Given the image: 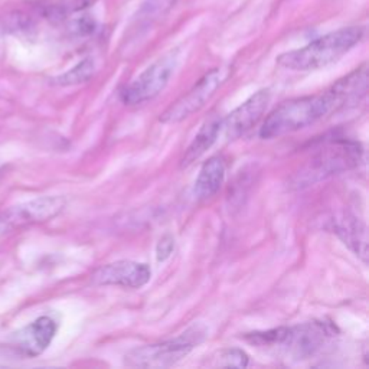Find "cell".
Masks as SVG:
<instances>
[{"instance_id":"1","label":"cell","mask_w":369,"mask_h":369,"mask_svg":"<svg viewBox=\"0 0 369 369\" xmlns=\"http://www.w3.org/2000/svg\"><path fill=\"white\" fill-rule=\"evenodd\" d=\"M342 108L344 106L332 89L316 96L284 101L266 118L260 136L274 139L299 132Z\"/></svg>"},{"instance_id":"2","label":"cell","mask_w":369,"mask_h":369,"mask_svg":"<svg viewBox=\"0 0 369 369\" xmlns=\"http://www.w3.org/2000/svg\"><path fill=\"white\" fill-rule=\"evenodd\" d=\"M363 28L351 26L344 28L307 44L300 50L281 54L277 64L281 68L292 71H313L329 65L351 51L363 38Z\"/></svg>"},{"instance_id":"3","label":"cell","mask_w":369,"mask_h":369,"mask_svg":"<svg viewBox=\"0 0 369 369\" xmlns=\"http://www.w3.org/2000/svg\"><path fill=\"white\" fill-rule=\"evenodd\" d=\"M202 336L195 327L172 341L135 348L125 356V362L132 368H169L189 355Z\"/></svg>"},{"instance_id":"4","label":"cell","mask_w":369,"mask_h":369,"mask_svg":"<svg viewBox=\"0 0 369 369\" xmlns=\"http://www.w3.org/2000/svg\"><path fill=\"white\" fill-rule=\"evenodd\" d=\"M361 157L362 149L358 143L349 140L331 142L320 149L310 160L306 171L302 174V178L306 182H314L351 171L359 165Z\"/></svg>"},{"instance_id":"5","label":"cell","mask_w":369,"mask_h":369,"mask_svg":"<svg viewBox=\"0 0 369 369\" xmlns=\"http://www.w3.org/2000/svg\"><path fill=\"white\" fill-rule=\"evenodd\" d=\"M176 64V51L159 58L120 93L121 101L127 106H137L154 98L168 86L169 79L175 72Z\"/></svg>"},{"instance_id":"6","label":"cell","mask_w":369,"mask_h":369,"mask_svg":"<svg viewBox=\"0 0 369 369\" xmlns=\"http://www.w3.org/2000/svg\"><path fill=\"white\" fill-rule=\"evenodd\" d=\"M335 335L334 326L324 322H309L285 327V334L278 348L293 359L302 361L314 356L323 349L327 339Z\"/></svg>"},{"instance_id":"7","label":"cell","mask_w":369,"mask_h":369,"mask_svg":"<svg viewBox=\"0 0 369 369\" xmlns=\"http://www.w3.org/2000/svg\"><path fill=\"white\" fill-rule=\"evenodd\" d=\"M65 207L62 196H42L12 207L0 214V237L33 224H40L57 217Z\"/></svg>"},{"instance_id":"8","label":"cell","mask_w":369,"mask_h":369,"mask_svg":"<svg viewBox=\"0 0 369 369\" xmlns=\"http://www.w3.org/2000/svg\"><path fill=\"white\" fill-rule=\"evenodd\" d=\"M221 81L222 71L220 68L205 74L186 94H183L163 113L159 120L165 123V125H174V123H179L193 113L199 111L215 94V91L221 86Z\"/></svg>"},{"instance_id":"9","label":"cell","mask_w":369,"mask_h":369,"mask_svg":"<svg viewBox=\"0 0 369 369\" xmlns=\"http://www.w3.org/2000/svg\"><path fill=\"white\" fill-rule=\"evenodd\" d=\"M57 331L58 324L52 317H38L12 335L11 345L22 356L36 358L47 351L54 341Z\"/></svg>"},{"instance_id":"10","label":"cell","mask_w":369,"mask_h":369,"mask_svg":"<svg viewBox=\"0 0 369 369\" xmlns=\"http://www.w3.org/2000/svg\"><path fill=\"white\" fill-rule=\"evenodd\" d=\"M271 100L268 90H260L249 100H245L239 107H237L225 120H222V129L228 140H235L242 135L251 130L263 114L266 113Z\"/></svg>"},{"instance_id":"11","label":"cell","mask_w":369,"mask_h":369,"mask_svg":"<svg viewBox=\"0 0 369 369\" xmlns=\"http://www.w3.org/2000/svg\"><path fill=\"white\" fill-rule=\"evenodd\" d=\"M152 271L147 264L121 260L100 267L93 280L100 285H121L129 289H139L149 283Z\"/></svg>"},{"instance_id":"12","label":"cell","mask_w":369,"mask_h":369,"mask_svg":"<svg viewBox=\"0 0 369 369\" xmlns=\"http://www.w3.org/2000/svg\"><path fill=\"white\" fill-rule=\"evenodd\" d=\"M221 130L222 118L220 115H212L205 121L182 159V168L192 165V163L198 160L203 153H207V150H210L212 144L217 142Z\"/></svg>"},{"instance_id":"13","label":"cell","mask_w":369,"mask_h":369,"mask_svg":"<svg viewBox=\"0 0 369 369\" xmlns=\"http://www.w3.org/2000/svg\"><path fill=\"white\" fill-rule=\"evenodd\" d=\"M225 179V163L221 157H211L203 163L195 182V196L208 199L214 196L222 186Z\"/></svg>"},{"instance_id":"14","label":"cell","mask_w":369,"mask_h":369,"mask_svg":"<svg viewBox=\"0 0 369 369\" xmlns=\"http://www.w3.org/2000/svg\"><path fill=\"white\" fill-rule=\"evenodd\" d=\"M338 232L344 238L345 244L359 256L363 261H366V229L359 221L353 217H345L341 220V224L336 227Z\"/></svg>"},{"instance_id":"15","label":"cell","mask_w":369,"mask_h":369,"mask_svg":"<svg viewBox=\"0 0 369 369\" xmlns=\"http://www.w3.org/2000/svg\"><path fill=\"white\" fill-rule=\"evenodd\" d=\"M94 71H96L94 59L86 58V59L81 61L79 64H76L68 72L57 76L54 83L58 84V86H75V84L86 83V81H89L93 76Z\"/></svg>"},{"instance_id":"16","label":"cell","mask_w":369,"mask_h":369,"mask_svg":"<svg viewBox=\"0 0 369 369\" xmlns=\"http://www.w3.org/2000/svg\"><path fill=\"white\" fill-rule=\"evenodd\" d=\"M218 365L227 368H245L249 365V355L241 349H225L220 352Z\"/></svg>"},{"instance_id":"17","label":"cell","mask_w":369,"mask_h":369,"mask_svg":"<svg viewBox=\"0 0 369 369\" xmlns=\"http://www.w3.org/2000/svg\"><path fill=\"white\" fill-rule=\"evenodd\" d=\"M179 0H147L140 9V15L146 19H152L154 16L166 13L171 11Z\"/></svg>"},{"instance_id":"18","label":"cell","mask_w":369,"mask_h":369,"mask_svg":"<svg viewBox=\"0 0 369 369\" xmlns=\"http://www.w3.org/2000/svg\"><path fill=\"white\" fill-rule=\"evenodd\" d=\"M175 250V239L172 235H163L160 238V241L157 242V247H156V259L159 263L161 261H166L171 254Z\"/></svg>"},{"instance_id":"19","label":"cell","mask_w":369,"mask_h":369,"mask_svg":"<svg viewBox=\"0 0 369 369\" xmlns=\"http://www.w3.org/2000/svg\"><path fill=\"white\" fill-rule=\"evenodd\" d=\"M74 30L79 35H90L96 29V22L90 16H81L74 22Z\"/></svg>"}]
</instances>
